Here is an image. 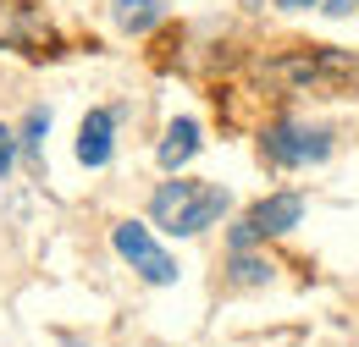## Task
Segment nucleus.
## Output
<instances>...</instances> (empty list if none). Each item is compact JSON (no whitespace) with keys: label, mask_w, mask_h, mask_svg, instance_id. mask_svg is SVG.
Wrapping results in <instances>:
<instances>
[{"label":"nucleus","mask_w":359,"mask_h":347,"mask_svg":"<svg viewBox=\"0 0 359 347\" xmlns=\"http://www.w3.org/2000/svg\"><path fill=\"white\" fill-rule=\"evenodd\" d=\"M260 155H266L271 166H282V171L315 166V160L332 155V132L326 127H304V122H282V127H271L266 138H260Z\"/></svg>","instance_id":"2"},{"label":"nucleus","mask_w":359,"mask_h":347,"mask_svg":"<svg viewBox=\"0 0 359 347\" xmlns=\"http://www.w3.org/2000/svg\"><path fill=\"white\" fill-rule=\"evenodd\" d=\"M271 83L282 88H320V83H343V78H359L354 55H337V50H310V55H293V61H276L266 66Z\"/></svg>","instance_id":"3"},{"label":"nucleus","mask_w":359,"mask_h":347,"mask_svg":"<svg viewBox=\"0 0 359 347\" xmlns=\"http://www.w3.org/2000/svg\"><path fill=\"white\" fill-rule=\"evenodd\" d=\"M45 132H50V111H45V105H34V111H28V122H22V132H17V149H22L28 160H39Z\"/></svg>","instance_id":"10"},{"label":"nucleus","mask_w":359,"mask_h":347,"mask_svg":"<svg viewBox=\"0 0 359 347\" xmlns=\"http://www.w3.org/2000/svg\"><path fill=\"white\" fill-rule=\"evenodd\" d=\"M232 281H238V287H260V281H271V260H255L249 248L232 254Z\"/></svg>","instance_id":"11"},{"label":"nucleus","mask_w":359,"mask_h":347,"mask_svg":"<svg viewBox=\"0 0 359 347\" xmlns=\"http://www.w3.org/2000/svg\"><path fill=\"white\" fill-rule=\"evenodd\" d=\"M299 215H304V199H299V193H271V199H260V204L243 215V226H249L255 243H260V237H282V232H293Z\"/></svg>","instance_id":"5"},{"label":"nucleus","mask_w":359,"mask_h":347,"mask_svg":"<svg viewBox=\"0 0 359 347\" xmlns=\"http://www.w3.org/2000/svg\"><path fill=\"white\" fill-rule=\"evenodd\" d=\"M11 166H17V132H11V127H0V176L11 171Z\"/></svg>","instance_id":"12"},{"label":"nucleus","mask_w":359,"mask_h":347,"mask_svg":"<svg viewBox=\"0 0 359 347\" xmlns=\"http://www.w3.org/2000/svg\"><path fill=\"white\" fill-rule=\"evenodd\" d=\"M111 17H116L122 34H149L155 22H166V6H161V0H116Z\"/></svg>","instance_id":"9"},{"label":"nucleus","mask_w":359,"mask_h":347,"mask_svg":"<svg viewBox=\"0 0 359 347\" xmlns=\"http://www.w3.org/2000/svg\"><path fill=\"white\" fill-rule=\"evenodd\" d=\"M39 39H50V34H39L34 11L22 0H0V44H39Z\"/></svg>","instance_id":"8"},{"label":"nucleus","mask_w":359,"mask_h":347,"mask_svg":"<svg viewBox=\"0 0 359 347\" xmlns=\"http://www.w3.org/2000/svg\"><path fill=\"white\" fill-rule=\"evenodd\" d=\"M111 132H116V116L111 111H89L83 116V127H78V160L100 171L105 160H111Z\"/></svg>","instance_id":"6"},{"label":"nucleus","mask_w":359,"mask_h":347,"mask_svg":"<svg viewBox=\"0 0 359 347\" xmlns=\"http://www.w3.org/2000/svg\"><path fill=\"white\" fill-rule=\"evenodd\" d=\"M320 11L326 17H348V11H359V0H320Z\"/></svg>","instance_id":"13"},{"label":"nucleus","mask_w":359,"mask_h":347,"mask_svg":"<svg viewBox=\"0 0 359 347\" xmlns=\"http://www.w3.org/2000/svg\"><path fill=\"white\" fill-rule=\"evenodd\" d=\"M194 155H199V122H194V116H177V122L166 127V138H161L155 160H161L166 171H182Z\"/></svg>","instance_id":"7"},{"label":"nucleus","mask_w":359,"mask_h":347,"mask_svg":"<svg viewBox=\"0 0 359 347\" xmlns=\"http://www.w3.org/2000/svg\"><path fill=\"white\" fill-rule=\"evenodd\" d=\"M111 248H116L122 260L133 264V270L149 281V287H172V281H177V264H172L161 248H155V237H149L138 220H122V226L111 232Z\"/></svg>","instance_id":"4"},{"label":"nucleus","mask_w":359,"mask_h":347,"mask_svg":"<svg viewBox=\"0 0 359 347\" xmlns=\"http://www.w3.org/2000/svg\"><path fill=\"white\" fill-rule=\"evenodd\" d=\"M226 204H232V193H226L222 182H166L155 199H149V215L161 232H172V237H199L205 226H216L226 215Z\"/></svg>","instance_id":"1"},{"label":"nucleus","mask_w":359,"mask_h":347,"mask_svg":"<svg viewBox=\"0 0 359 347\" xmlns=\"http://www.w3.org/2000/svg\"><path fill=\"white\" fill-rule=\"evenodd\" d=\"M282 11H310V6H320V0H276Z\"/></svg>","instance_id":"14"}]
</instances>
